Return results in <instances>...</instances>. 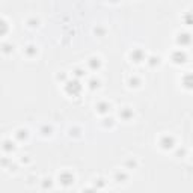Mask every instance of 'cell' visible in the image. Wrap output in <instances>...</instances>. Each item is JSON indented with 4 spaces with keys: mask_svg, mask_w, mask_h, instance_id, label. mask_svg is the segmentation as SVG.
Returning <instances> with one entry per match:
<instances>
[{
    "mask_svg": "<svg viewBox=\"0 0 193 193\" xmlns=\"http://www.w3.org/2000/svg\"><path fill=\"white\" fill-rule=\"evenodd\" d=\"M89 64H91V68H92V70H95V68H98V67H100V60H98V59H95V57H94V59H91V62H89Z\"/></svg>",
    "mask_w": 193,
    "mask_h": 193,
    "instance_id": "obj_7",
    "label": "cell"
},
{
    "mask_svg": "<svg viewBox=\"0 0 193 193\" xmlns=\"http://www.w3.org/2000/svg\"><path fill=\"white\" fill-rule=\"evenodd\" d=\"M161 146L164 148V149H169V148H172L174 146V139L172 137H163V141H161Z\"/></svg>",
    "mask_w": 193,
    "mask_h": 193,
    "instance_id": "obj_4",
    "label": "cell"
},
{
    "mask_svg": "<svg viewBox=\"0 0 193 193\" xmlns=\"http://www.w3.org/2000/svg\"><path fill=\"white\" fill-rule=\"evenodd\" d=\"M59 179H60V183H62V184L70 186L71 183L74 181V176L71 175V174H67V172H65V174H62V175L59 176Z\"/></svg>",
    "mask_w": 193,
    "mask_h": 193,
    "instance_id": "obj_1",
    "label": "cell"
},
{
    "mask_svg": "<svg viewBox=\"0 0 193 193\" xmlns=\"http://www.w3.org/2000/svg\"><path fill=\"white\" fill-rule=\"evenodd\" d=\"M183 85L187 89H193V74H187L183 79Z\"/></svg>",
    "mask_w": 193,
    "mask_h": 193,
    "instance_id": "obj_3",
    "label": "cell"
},
{
    "mask_svg": "<svg viewBox=\"0 0 193 193\" xmlns=\"http://www.w3.org/2000/svg\"><path fill=\"white\" fill-rule=\"evenodd\" d=\"M107 109H109V104H106V103H101V104H98V110H100L101 113L107 112Z\"/></svg>",
    "mask_w": 193,
    "mask_h": 193,
    "instance_id": "obj_8",
    "label": "cell"
},
{
    "mask_svg": "<svg viewBox=\"0 0 193 193\" xmlns=\"http://www.w3.org/2000/svg\"><path fill=\"white\" fill-rule=\"evenodd\" d=\"M172 59H174L175 64H183V62H186V53L175 52L174 53V56H172Z\"/></svg>",
    "mask_w": 193,
    "mask_h": 193,
    "instance_id": "obj_2",
    "label": "cell"
},
{
    "mask_svg": "<svg viewBox=\"0 0 193 193\" xmlns=\"http://www.w3.org/2000/svg\"><path fill=\"white\" fill-rule=\"evenodd\" d=\"M83 193H97L95 190H86V192H83Z\"/></svg>",
    "mask_w": 193,
    "mask_h": 193,
    "instance_id": "obj_10",
    "label": "cell"
},
{
    "mask_svg": "<svg viewBox=\"0 0 193 193\" xmlns=\"http://www.w3.org/2000/svg\"><path fill=\"white\" fill-rule=\"evenodd\" d=\"M189 42H190V35H189V33H181V35L178 36V44L186 45V44H189Z\"/></svg>",
    "mask_w": 193,
    "mask_h": 193,
    "instance_id": "obj_5",
    "label": "cell"
},
{
    "mask_svg": "<svg viewBox=\"0 0 193 193\" xmlns=\"http://www.w3.org/2000/svg\"><path fill=\"white\" fill-rule=\"evenodd\" d=\"M75 72H77V75H79V77H80V75H83V71H82V70H77Z\"/></svg>",
    "mask_w": 193,
    "mask_h": 193,
    "instance_id": "obj_9",
    "label": "cell"
},
{
    "mask_svg": "<svg viewBox=\"0 0 193 193\" xmlns=\"http://www.w3.org/2000/svg\"><path fill=\"white\" fill-rule=\"evenodd\" d=\"M131 57L136 60V62H141V59H142V52L141 50H136V52H133L131 53Z\"/></svg>",
    "mask_w": 193,
    "mask_h": 193,
    "instance_id": "obj_6",
    "label": "cell"
}]
</instances>
